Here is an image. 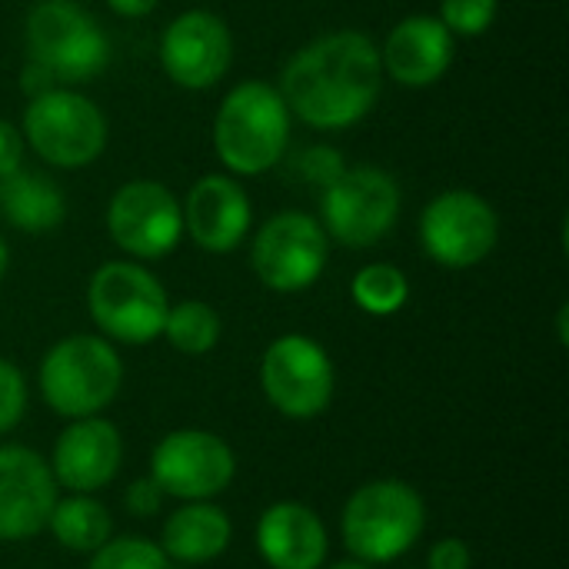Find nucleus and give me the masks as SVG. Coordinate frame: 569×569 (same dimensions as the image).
<instances>
[{"mask_svg": "<svg viewBox=\"0 0 569 569\" xmlns=\"http://www.w3.org/2000/svg\"><path fill=\"white\" fill-rule=\"evenodd\" d=\"M47 530L70 553H97L113 537V520L110 510L90 493H70L63 500L57 497Z\"/></svg>", "mask_w": 569, "mask_h": 569, "instance_id": "4be33fe9", "label": "nucleus"}, {"mask_svg": "<svg viewBox=\"0 0 569 569\" xmlns=\"http://www.w3.org/2000/svg\"><path fill=\"white\" fill-rule=\"evenodd\" d=\"M353 303L370 317H393L410 300V280L393 263H370L350 283Z\"/></svg>", "mask_w": 569, "mask_h": 569, "instance_id": "b1692460", "label": "nucleus"}, {"mask_svg": "<svg viewBox=\"0 0 569 569\" xmlns=\"http://www.w3.org/2000/svg\"><path fill=\"white\" fill-rule=\"evenodd\" d=\"M567 317L569 310L567 307H560V343H567Z\"/></svg>", "mask_w": 569, "mask_h": 569, "instance_id": "c9c22d12", "label": "nucleus"}, {"mask_svg": "<svg viewBox=\"0 0 569 569\" xmlns=\"http://www.w3.org/2000/svg\"><path fill=\"white\" fill-rule=\"evenodd\" d=\"M237 473L230 443L210 430H173L150 453V480L173 500L197 503L220 497Z\"/></svg>", "mask_w": 569, "mask_h": 569, "instance_id": "f8f14e48", "label": "nucleus"}, {"mask_svg": "<svg viewBox=\"0 0 569 569\" xmlns=\"http://www.w3.org/2000/svg\"><path fill=\"white\" fill-rule=\"evenodd\" d=\"M250 197L247 190L223 173L200 177L183 203V233L193 237L207 253H230L250 233Z\"/></svg>", "mask_w": 569, "mask_h": 569, "instance_id": "f3484780", "label": "nucleus"}, {"mask_svg": "<svg viewBox=\"0 0 569 569\" xmlns=\"http://www.w3.org/2000/svg\"><path fill=\"white\" fill-rule=\"evenodd\" d=\"M27 57L43 63L60 87L87 83L110 63V40L77 0H37L23 23Z\"/></svg>", "mask_w": 569, "mask_h": 569, "instance_id": "39448f33", "label": "nucleus"}, {"mask_svg": "<svg viewBox=\"0 0 569 569\" xmlns=\"http://www.w3.org/2000/svg\"><path fill=\"white\" fill-rule=\"evenodd\" d=\"M297 160H300L303 177H307L310 183H317V187H327V183L343 170V157H340L337 150H330V147H310V150H303Z\"/></svg>", "mask_w": 569, "mask_h": 569, "instance_id": "cd10ccee", "label": "nucleus"}, {"mask_svg": "<svg viewBox=\"0 0 569 569\" xmlns=\"http://www.w3.org/2000/svg\"><path fill=\"white\" fill-rule=\"evenodd\" d=\"M323 230L350 250L377 247L400 217V187L380 167H343L320 193Z\"/></svg>", "mask_w": 569, "mask_h": 569, "instance_id": "6e6552de", "label": "nucleus"}, {"mask_svg": "<svg viewBox=\"0 0 569 569\" xmlns=\"http://www.w3.org/2000/svg\"><path fill=\"white\" fill-rule=\"evenodd\" d=\"M120 387L123 360L103 337H63L40 360V397L63 420L103 413L117 400Z\"/></svg>", "mask_w": 569, "mask_h": 569, "instance_id": "7ed1b4c3", "label": "nucleus"}, {"mask_svg": "<svg viewBox=\"0 0 569 569\" xmlns=\"http://www.w3.org/2000/svg\"><path fill=\"white\" fill-rule=\"evenodd\" d=\"M163 500H167V493H163L150 477H147V480L130 483V487H127V497H123L127 510H130L133 517H140V520L157 517V513L163 510Z\"/></svg>", "mask_w": 569, "mask_h": 569, "instance_id": "c85d7f7f", "label": "nucleus"}, {"mask_svg": "<svg viewBox=\"0 0 569 569\" xmlns=\"http://www.w3.org/2000/svg\"><path fill=\"white\" fill-rule=\"evenodd\" d=\"M87 569H170L160 543L143 537H110L97 553H90Z\"/></svg>", "mask_w": 569, "mask_h": 569, "instance_id": "393cba45", "label": "nucleus"}, {"mask_svg": "<svg viewBox=\"0 0 569 569\" xmlns=\"http://www.w3.org/2000/svg\"><path fill=\"white\" fill-rule=\"evenodd\" d=\"M20 163H23V133L10 120H0V177L20 170Z\"/></svg>", "mask_w": 569, "mask_h": 569, "instance_id": "7c9ffc66", "label": "nucleus"}, {"mask_svg": "<svg viewBox=\"0 0 569 569\" xmlns=\"http://www.w3.org/2000/svg\"><path fill=\"white\" fill-rule=\"evenodd\" d=\"M320 569H373V567H367V563H360V560H340V563H330V567H320Z\"/></svg>", "mask_w": 569, "mask_h": 569, "instance_id": "f704fd0d", "label": "nucleus"}, {"mask_svg": "<svg viewBox=\"0 0 569 569\" xmlns=\"http://www.w3.org/2000/svg\"><path fill=\"white\" fill-rule=\"evenodd\" d=\"M473 553L460 537H443L430 547L427 553V569H470Z\"/></svg>", "mask_w": 569, "mask_h": 569, "instance_id": "c756f323", "label": "nucleus"}, {"mask_svg": "<svg viewBox=\"0 0 569 569\" xmlns=\"http://www.w3.org/2000/svg\"><path fill=\"white\" fill-rule=\"evenodd\" d=\"M230 540H233V523L227 510H220L210 500L183 503L177 513L167 517L160 530V550L167 553V560L187 567L213 563L217 557L227 553Z\"/></svg>", "mask_w": 569, "mask_h": 569, "instance_id": "aec40b11", "label": "nucleus"}, {"mask_svg": "<svg viewBox=\"0 0 569 569\" xmlns=\"http://www.w3.org/2000/svg\"><path fill=\"white\" fill-rule=\"evenodd\" d=\"M123 463V437L120 430L97 417L70 420L50 453V473L57 487L70 493H97L110 487Z\"/></svg>", "mask_w": 569, "mask_h": 569, "instance_id": "dca6fc26", "label": "nucleus"}, {"mask_svg": "<svg viewBox=\"0 0 569 569\" xmlns=\"http://www.w3.org/2000/svg\"><path fill=\"white\" fill-rule=\"evenodd\" d=\"M257 550L270 569H320L327 563L330 537L317 510L280 500L257 520Z\"/></svg>", "mask_w": 569, "mask_h": 569, "instance_id": "6ab92c4d", "label": "nucleus"}, {"mask_svg": "<svg viewBox=\"0 0 569 569\" xmlns=\"http://www.w3.org/2000/svg\"><path fill=\"white\" fill-rule=\"evenodd\" d=\"M20 87H23V93L33 100V97H40V93L57 90L60 83L53 80V73H50L43 63H37V60H30V57H27V63H23V70H20Z\"/></svg>", "mask_w": 569, "mask_h": 569, "instance_id": "2f4dec72", "label": "nucleus"}, {"mask_svg": "<svg viewBox=\"0 0 569 569\" xmlns=\"http://www.w3.org/2000/svg\"><path fill=\"white\" fill-rule=\"evenodd\" d=\"M220 333H223V320L210 303L183 300L167 310L160 337H167L170 347L183 357H203L220 343Z\"/></svg>", "mask_w": 569, "mask_h": 569, "instance_id": "5701e85b", "label": "nucleus"}, {"mask_svg": "<svg viewBox=\"0 0 569 569\" xmlns=\"http://www.w3.org/2000/svg\"><path fill=\"white\" fill-rule=\"evenodd\" d=\"M160 0H107V7L120 17H147L157 10Z\"/></svg>", "mask_w": 569, "mask_h": 569, "instance_id": "473e14b6", "label": "nucleus"}, {"mask_svg": "<svg viewBox=\"0 0 569 569\" xmlns=\"http://www.w3.org/2000/svg\"><path fill=\"white\" fill-rule=\"evenodd\" d=\"M290 143V107L267 80L237 83L213 117V150L227 170L260 177L273 170Z\"/></svg>", "mask_w": 569, "mask_h": 569, "instance_id": "f03ea898", "label": "nucleus"}, {"mask_svg": "<svg viewBox=\"0 0 569 569\" xmlns=\"http://www.w3.org/2000/svg\"><path fill=\"white\" fill-rule=\"evenodd\" d=\"M23 410H27V380L10 360H0V437L23 420Z\"/></svg>", "mask_w": 569, "mask_h": 569, "instance_id": "bb28decb", "label": "nucleus"}, {"mask_svg": "<svg viewBox=\"0 0 569 569\" xmlns=\"http://www.w3.org/2000/svg\"><path fill=\"white\" fill-rule=\"evenodd\" d=\"M500 240V220L490 200L473 190H447L420 217V243L447 270L483 263Z\"/></svg>", "mask_w": 569, "mask_h": 569, "instance_id": "9b49d317", "label": "nucleus"}, {"mask_svg": "<svg viewBox=\"0 0 569 569\" xmlns=\"http://www.w3.org/2000/svg\"><path fill=\"white\" fill-rule=\"evenodd\" d=\"M50 463L27 447H0V540L17 543L47 530L57 503Z\"/></svg>", "mask_w": 569, "mask_h": 569, "instance_id": "2eb2a0df", "label": "nucleus"}, {"mask_svg": "<svg viewBox=\"0 0 569 569\" xmlns=\"http://www.w3.org/2000/svg\"><path fill=\"white\" fill-rule=\"evenodd\" d=\"M0 213L23 233H47L63 223L67 200L47 173L20 167L0 177Z\"/></svg>", "mask_w": 569, "mask_h": 569, "instance_id": "412c9836", "label": "nucleus"}, {"mask_svg": "<svg viewBox=\"0 0 569 569\" xmlns=\"http://www.w3.org/2000/svg\"><path fill=\"white\" fill-rule=\"evenodd\" d=\"M260 387L270 407L287 420H313L333 400V360L303 333L277 337L260 360Z\"/></svg>", "mask_w": 569, "mask_h": 569, "instance_id": "9d476101", "label": "nucleus"}, {"mask_svg": "<svg viewBox=\"0 0 569 569\" xmlns=\"http://www.w3.org/2000/svg\"><path fill=\"white\" fill-rule=\"evenodd\" d=\"M7 267H10V247H7V240L0 237V280H3V273H7Z\"/></svg>", "mask_w": 569, "mask_h": 569, "instance_id": "72a5a7b5", "label": "nucleus"}, {"mask_svg": "<svg viewBox=\"0 0 569 569\" xmlns=\"http://www.w3.org/2000/svg\"><path fill=\"white\" fill-rule=\"evenodd\" d=\"M497 20V0H440V23L453 37H480Z\"/></svg>", "mask_w": 569, "mask_h": 569, "instance_id": "a878e982", "label": "nucleus"}, {"mask_svg": "<svg viewBox=\"0 0 569 569\" xmlns=\"http://www.w3.org/2000/svg\"><path fill=\"white\" fill-rule=\"evenodd\" d=\"M233 60V37L223 17L187 10L160 37V63L183 90H207L223 80Z\"/></svg>", "mask_w": 569, "mask_h": 569, "instance_id": "4468645a", "label": "nucleus"}, {"mask_svg": "<svg viewBox=\"0 0 569 569\" xmlns=\"http://www.w3.org/2000/svg\"><path fill=\"white\" fill-rule=\"evenodd\" d=\"M290 117L313 130H347L380 100V47L360 30H333L297 50L280 77Z\"/></svg>", "mask_w": 569, "mask_h": 569, "instance_id": "f257e3e1", "label": "nucleus"}, {"mask_svg": "<svg viewBox=\"0 0 569 569\" xmlns=\"http://www.w3.org/2000/svg\"><path fill=\"white\" fill-rule=\"evenodd\" d=\"M453 33L440 23V17L413 13L403 17L380 50L383 73L400 87H433L453 63Z\"/></svg>", "mask_w": 569, "mask_h": 569, "instance_id": "a211bd4d", "label": "nucleus"}, {"mask_svg": "<svg viewBox=\"0 0 569 569\" xmlns=\"http://www.w3.org/2000/svg\"><path fill=\"white\" fill-rule=\"evenodd\" d=\"M427 527L423 497L403 480H373L353 490L340 517V537L353 560L377 567L400 560Z\"/></svg>", "mask_w": 569, "mask_h": 569, "instance_id": "20e7f679", "label": "nucleus"}, {"mask_svg": "<svg viewBox=\"0 0 569 569\" xmlns=\"http://www.w3.org/2000/svg\"><path fill=\"white\" fill-rule=\"evenodd\" d=\"M330 237L323 223L300 210L270 217L250 247V267L257 280L273 293H300L313 287L327 267Z\"/></svg>", "mask_w": 569, "mask_h": 569, "instance_id": "1a4fd4ad", "label": "nucleus"}, {"mask_svg": "<svg viewBox=\"0 0 569 569\" xmlns=\"http://www.w3.org/2000/svg\"><path fill=\"white\" fill-rule=\"evenodd\" d=\"M107 230L123 253L160 260L173 253L183 237V207L160 180H130L110 197Z\"/></svg>", "mask_w": 569, "mask_h": 569, "instance_id": "ddd939ff", "label": "nucleus"}, {"mask_svg": "<svg viewBox=\"0 0 569 569\" xmlns=\"http://www.w3.org/2000/svg\"><path fill=\"white\" fill-rule=\"evenodd\" d=\"M87 307L93 323L110 340L143 347L163 333L170 300L163 283L147 267L130 260H110L90 277Z\"/></svg>", "mask_w": 569, "mask_h": 569, "instance_id": "423d86ee", "label": "nucleus"}, {"mask_svg": "<svg viewBox=\"0 0 569 569\" xmlns=\"http://www.w3.org/2000/svg\"><path fill=\"white\" fill-rule=\"evenodd\" d=\"M23 137L33 147V153L50 167L80 170L103 153L107 117L90 97L70 87H57L27 103Z\"/></svg>", "mask_w": 569, "mask_h": 569, "instance_id": "0eeeda50", "label": "nucleus"}]
</instances>
